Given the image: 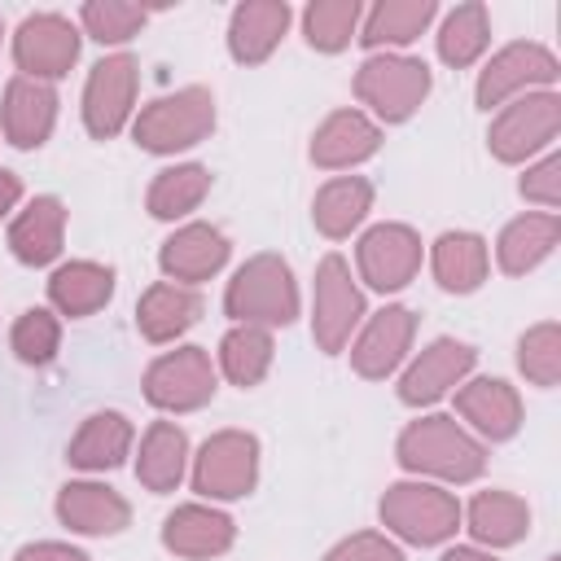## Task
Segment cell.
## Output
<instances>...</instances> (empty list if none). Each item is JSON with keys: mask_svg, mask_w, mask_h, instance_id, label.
Here are the masks:
<instances>
[{"mask_svg": "<svg viewBox=\"0 0 561 561\" xmlns=\"http://www.w3.org/2000/svg\"><path fill=\"white\" fill-rule=\"evenodd\" d=\"M22 202V175L18 171H4L0 167V219Z\"/></svg>", "mask_w": 561, "mask_h": 561, "instance_id": "cell-43", "label": "cell"}, {"mask_svg": "<svg viewBox=\"0 0 561 561\" xmlns=\"http://www.w3.org/2000/svg\"><path fill=\"white\" fill-rule=\"evenodd\" d=\"M364 289L351 276V263L342 254H324L316 267V289H311V337L324 355H337L351 346V333L364 324Z\"/></svg>", "mask_w": 561, "mask_h": 561, "instance_id": "cell-6", "label": "cell"}, {"mask_svg": "<svg viewBox=\"0 0 561 561\" xmlns=\"http://www.w3.org/2000/svg\"><path fill=\"white\" fill-rule=\"evenodd\" d=\"M215 131V96L202 83L175 88L158 101H149L136 118H131V140L145 153H180L202 145Z\"/></svg>", "mask_w": 561, "mask_h": 561, "instance_id": "cell-3", "label": "cell"}, {"mask_svg": "<svg viewBox=\"0 0 561 561\" xmlns=\"http://www.w3.org/2000/svg\"><path fill=\"white\" fill-rule=\"evenodd\" d=\"M13 561H92L88 552L70 548V543H57V539H39V543H26L13 552Z\"/></svg>", "mask_w": 561, "mask_h": 561, "instance_id": "cell-42", "label": "cell"}, {"mask_svg": "<svg viewBox=\"0 0 561 561\" xmlns=\"http://www.w3.org/2000/svg\"><path fill=\"white\" fill-rule=\"evenodd\" d=\"M434 79L430 66L421 57H403V53H373L359 70H355V96L381 118V123H403L421 110V101L430 96Z\"/></svg>", "mask_w": 561, "mask_h": 561, "instance_id": "cell-5", "label": "cell"}, {"mask_svg": "<svg viewBox=\"0 0 561 561\" xmlns=\"http://www.w3.org/2000/svg\"><path fill=\"white\" fill-rule=\"evenodd\" d=\"M224 311L237 324H254V329H285L298 320V285L294 272L280 254H254L245 259L228 289H224Z\"/></svg>", "mask_w": 561, "mask_h": 561, "instance_id": "cell-2", "label": "cell"}, {"mask_svg": "<svg viewBox=\"0 0 561 561\" xmlns=\"http://www.w3.org/2000/svg\"><path fill=\"white\" fill-rule=\"evenodd\" d=\"M202 294L193 285H175V280H153L140 302H136V329L145 342L162 346V342H175L184 337L197 320H202Z\"/></svg>", "mask_w": 561, "mask_h": 561, "instance_id": "cell-22", "label": "cell"}, {"mask_svg": "<svg viewBox=\"0 0 561 561\" xmlns=\"http://www.w3.org/2000/svg\"><path fill=\"white\" fill-rule=\"evenodd\" d=\"M443 561H500V557L486 552V548H478V543H456V548L443 552Z\"/></svg>", "mask_w": 561, "mask_h": 561, "instance_id": "cell-44", "label": "cell"}, {"mask_svg": "<svg viewBox=\"0 0 561 561\" xmlns=\"http://www.w3.org/2000/svg\"><path fill=\"white\" fill-rule=\"evenodd\" d=\"M9 346H13V355H18L22 364H31V368L53 364V355H57V346H61V320H57V311H48V307H26V311L13 320Z\"/></svg>", "mask_w": 561, "mask_h": 561, "instance_id": "cell-38", "label": "cell"}, {"mask_svg": "<svg viewBox=\"0 0 561 561\" xmlns=\"http://www.w3.org/2000/svg\"><path fill=\"white\" fill-rule=\"evenodd\" d=\"M289 18H294V9L285 0H245V4H237L232 18H228V53L241 66L267 61L276 53V44L285 39Z\"/></svg>", "mask_w": 561, "mask_h": 561, "instance_id": "cell-23", "label": "cell"}, {"mask_svg": "<svg viewBox=\"0 0 561 561\" xmlns=\"http://www.w3.org/2000/svg\"><path fill=\"white\" fill-rule=\"evenodd\" d=\"M145 399L158 412H197L215 399V364L202 346H180L145 368Z\"/></svg>", "mask_w": 561, "mask_h": 561, "instance_id": "cell-11", "label": "cell"}, {"mask_svg": "<svg viewBox=\"0 0 561 561\" xmlns=\"http://www.w3.org/2000/svg\"><path fill=\"white\" fill-rule=\"evenodd\" d=\"M557 79H561V61L552 57V48H543L535 39H517V44H504L482 66L478 88H473V101L482 110H495V105H508L513 96L548 92Z\"/></svg>", "mask_w": 561, "mask_h": 561, "instance_id": "cell-7", "label": "cell"}, {"mask_svg": "<svg viewBox=\"0 0 561 561\" xmlns=\"http://www.w3.org/2000/svg\"><path fill=\"white\" fill-rule=\"evenodd\" d=\"M145 18H149V9L123 4V0H88L79 9V22L96 44H127L145 26Z\"/></svg>", "mask_w": 561, "mask_h": 561, "instance_id": "cell-39", "label": "cell"}, {"mask_svg": "<svg viewBox=\"0 0 561 561\" xmlns=\"http://www.w3.org/2000/svg\"><path fill=\"white\" fill-rule=\"evenodd\" d=\"M237 543V522L210 504H180L162 517V548L184 561L224 557Z\"/></svg>", "mask_w": 561, "mask_h": 561, "instance_id": "cell-17", "label": "cell"}, {"mask_svg": "<svg viewBox=\"0 0 561 561\" xmlns=\"http://www.w3.org/2000/svg\"><path fill=\"white\" fill-rule=\"evenodd\" d=\"M57 522L75 535H92V539H105V535H118L131 526V504L105 486V482H66L57 491Z\"/></svg>", "mask_w": 561, "mask_h": 561, "instance_id": "cell-19", "label": "cell"}, {"mask_svg": "<svg viewBox=\"0 0 561 561\" xmlns=\"http://www.w3.org/2000/svg\"><path fill=\"white\" fill-rule=\"evenodd\" d=\"M430 267L447 294H473L491 272V250L478 232H443L430 250Z\"/></svg>", "mask_w": 561, "mask_h": 561, "instance_id": "cell-30", "label": "cell"}, {"mask_svg": "<svg viewBox=\"0 0 561 561\" xmlns=\"http://www.w3.org/2000/svg\"><path fill=\"white\" fill-rule=\"evenodd\" d=\"M259 482V438L250 430H219L193 456V491L206 500H241Z\"/></svg>", "mask_w": 561, "mask_h": 561, "instance_id": "cell-9", "label": "cell"}, {"mask_svg": "<svg viewBox=\"0 0 561 561\" xmlns=\"http://www.w3.org/2000/svg\"><path fill=\"white\" fill-rule=\"evenodd\" d=\"M460 522L478 539V548H513L530 535V504L513 491H478L469 508H460Z\"/></svg>", "mask_w": 561, "mask_h": 561, "instance_id": "cell-25", "label": "cell"}, {"mask_svg": "<svg viewBox=\"0 0 561 561\" xmlns=\"http://www.w3.org/2000/svg\"><path fill=\"white\" fill-rule=\"evenodd\" d=\"M114 298V267L92 259H70L48 276V302L57 316H92Z\"/></svg>", "mask_w": 561, "mask_h": 561, "instance_id": "cell-28", "label": "cell"}, {"mask_svg": "<svg viewBox=\"0 0 561 561\" xmlns=\"http://www.w3.org/2000/svg\"><path fill=\"white\" fill-rule=\"evenodd\" d=\"M517 368L530 386H557L561 381V324L539 320L517 337Z\"/></svg>", "mask_w": 561, "mask_h": 561, "instance_id": "cell-37", "label": "cell"}, {"mask_svg": "<svg viewBox=\"0 0 561 561\" xmlns=\"http://www.w3.org/2000/svg\"><path fill=\"white\" fill-rule=\"evenodd\" d=\"M381 149V127L364 110H333L311 136V162L324 171H351Z\"/></svg>", "mask_w": 561, "mask_h": 561, "instance_id": "cell-21", "label": "cell"}, {"mask_svg": "<svg viewBox=\"0 0 561 561\" xmlns=\"http://www.w3.org/2000/svg\"><path fill=\"white\" fill-rule=\"evenodd\" d=\"M478 364V351L460 337H434L399 377V403L408 408H430L443 394H451Z\"/></svg>", "mask_w": 561, "mask_h": 561, "instance_id": "cell-14", "label": "cell"}, {"mask_svg": "<svg viewBox=\"0 0 561 561\" xmlns=\"http://www.w3.org/2000/svg\"><path fill=\"white\" fill-rule=\"evenodd\" d=\"M522 197L526 202H539V206H561V153H543L535 167H526L522 175Z\"/></svg>", "mask_w": 561, "mask_h": 561, "instance_id": "cell-41", "label": "cell"}, {"mask_svg": "<svg viewBox=\"0 0 561 561\" xmlns=\"http://www.w3.org/2000/svg\"><path fill=\"white\" fill-rule=\"evenodd\" d=\"M131 443H136V430L123 412H92L79 425V434L70 438L66 465L83 469V473H105V469H118L131 456Z\"/></svg>", "mask_w": 561, "mask_h": 561, "instance_id": "cell-26", "label": "cell"}, {"mask_svg": "<svg viewBox=\"0 0 561 561\" xmlns=\"http://www.w3.org/2000/svg\"><path fill=\"white\" fill-rule=\"evenodd\" d=\"M206 193H210V171L202 162H180V167H167V171L153 175L145 206H149L153 219L175 224V219L193 215Z\"/></svg>", "mask_w": 561, "mask_h": 561, "instance_id": "cell-34", "label": "cell"}, {"mask_svg": "<svg viewBox=\"0 0 561 561\" xmlns=\"http://www.w3.org/2000/svg\"><path fill=\"white\" fill-rule=\"evenodd\" d=\"M61 241H66V206L53 193L31 197L26 210H18V219L9 224V250L26 267L53 263L61 254Z\"/></svg>", "mask_w": 561, "mask_h": 561, "instance_id": "cell-24", "label": "cell"}, {"mask_svg": "<svg viewBox=\"0 0 561 561\" xmlns=\"http://www.w3.org/2000/svg\"><path fill=\"white\" fill-rule=\"evenodd\" d=\"M368 210H373V184L364 175H333L329 184H320V193L311 202L316 232H324L329 241L351 237Z\"/></svg>", "mask_w": 561, "mask_h": 561, "instance_id": "cell-32", "label": "cell"}, {"mask_svg": "<svg viewBox=\"0 0 561 561\" xmlns=\"http://www.w3.org/2000/svg\"><path fill=\"white\" fill-rule=\"evenodd\" d=\"M324 561H403V548L377 530H355V535L337 539L324 552Z\"/></svg>", "mask_w": 561, "mask_h": 561, "instance_id": "cell-40", "label": "cell"}, {"mask_svg": "<svg viewBox=\"0 0 561 561\" xmlns=\"http://www.w3.org/2000/svg\"><path fill=\"white\" fill-rule=\"evenodd\" d=\"M394 460L416 473V478H438V482H473L486 469V443L473 438L456 416L430 412L403 425L394 443Z\"/></svg>", "mask_w": 561, "mask_h": 561, "instance_id": "cell-1", "label": "cell"}, {"mask_svg": "<svg viewBox=\"0 0 561 561\" xmlns=\"http://www.w3.org/2000/svg\"><path fill=\"white\" fill-rule=\"evenodd\" d=\"M456 412L482 443H504L522 430V394L504 377H473L456 386Z\"/></svg>", "mask_w": 561, "mask_h": 561, "instance_id": "cell-16", "label": "cell"}, {"mask_svg": "<svg viewBox=\"0 0 561 561\" xmlns=\"http://www.w3.org/2000/svg\"><path fill=\"white\" fill-rule=\"evenodd\" d=\"M548 561H561V557H548Z\"/></svg>", "mask_w": 561, "mask_h": 561, "instance_id": "cell-46", "label": "cell"}, {"mask_svg": "<svg viewBox=\"0 0 561 561\" xmlns=\"http://www.w3.org/2000/svg\"><path fill=\"white\" fill-rule=\"evenodd\" d=\"M355 267H359V280L368 289L394 294L421 272V237L408 224H377L359 237Z\"/></svg>", "mask_w": 561, "mask_h": 561, "instance_id": "cell-13", "label": "cell"}, {"mask_svg": "<svg viewBox=\"0 0 561 561\" xmlns=\"http://www.w3.org/2000/svg\"><path fill=\"white\" fill-rule=\"evenodd\" d=\"M136 88H140V66L131 53L101 57L88 70L83 83V127L92 140H114L136 110Z\"/></svg>", "mask_w": 561, "mask_h": 561, "instance_id": "cell-10", "label": "cell"}, {"mask_svg": "<svg viewBox=\"0 0 561 561\" xmlns=\"http://www.w3.org/2000/svg\"><path fill=\"white\" fill-rule=\"evenodd\" d=\"M486 44H491V18H486V4H478V0L456 4L438 26V57L451 70L473 66L486 53Z\"/></svg>", "mask_w": 561, "mask_h": 561, "instance_id": "cell-35", "label": "cell"}, {"mask_svg": "<svg viewBox=\"0 0 561 561\" xmlns=\"http://www.w3.org/2000/svg\"><path fill=\"white\" fill-rule=\"evenodd\" d=\"M13 61L26 79L53 83L66 79L79 61V26L61 13H31L13 31Z\"/></svg>", "mask_w": 561, "mask_h": 561, "instance_id": "cell-12", "label": "cell"}, {"mask_svg": "<svg viewBox=\"0 0 561 561\" xmlns=\"http://www.w3.org/2000/svg\"><path fill=\"white\" fill-rule=\"evenodd\" d=\"M188 469V434L175 421H153L140 434V451H136V482L153 495H167L184 482Z\"/></svg>", "mask_w": 561, "mask_h": 561, "instance_id": "cell-27", "label": "cell"}, {"mask_svg": "<svg viewBox=\"0 0 561 561\" xmlns=\"http://www.w3.org/2000/svg\"><path fill=\"white\" fill-rule=\"evenodd\" d=\"M0 44H4V18H0Z\"/></svg>", "mask_w": 561, "mask_h": 561, "instance_id": "cell-45", "label": "cell"}, {"mask_svg": "<svg viewBox=\"0 0 561 561\" xmlns=\"http://www.w3.org/2000/svg\"><path fill=\"white\" fill-rule=\"evenodd\" d=\"M438 4L434 0H381L368 9L364 26H359V44L373 48V53H386V48H408L412 39H421V31L434 22Z\"/></svg>", "mask_w": 561, "mask_h": 561, "instance_id": "cell-31", "label": "cell"}, {"mask_svg": "<svg viewBox=\"0 0 561 561\" xmlns=\"http://www.w3.org/2000/svg\"><path fill=\"white\" fill-rule=\"evenodd\" d=\"M364 22V4L359 0H311L302 9V35L316 53H342Z\"/></svg>", "mask_w": 561, "mask_h": 561, "instance_id": "cell-36", "label": "cell"}, {"mask_svg": "<svg viewBox=\"0 0 561 561\" xmlns=\"http://www.w3.org/2000/svg\"><path fill=\"white\" fill-rule=\"evenodd\" d=\"M272 359H276V342H272V329L232 324V329L224 333V342H219V373H224L232 386H241V390L259 386V381L267 377Z\"/></svg>", "mask_w": 561, "mask_h": 561, "instance_id": "cell-33", "label": "cell"}, {"mask_svg": "<svg viewBox=\"0 0 561 561\" xmlns=\"http://www.w3.org/2000/svg\"><path fill=\"white\" fill-rule=\"evenodd\" d=\"M557 241H561V219L552 210L517 215L513 224H504V232L495 241V263L504 276H526L557 250Z\"/></svg>", "mask_w": 561, "mask_h": 561, "instance_id": "cell-29", "label": "cell"}, {"mask_svg": "<svg viewBox=\"0 0 561 561\" xmlns=\"http://www.w3.org/2000/svg\"><path fill=\"white\" fill-rule=\"evenodd\" d=\"M228 237L215 228V224H184V228H175L167 241H162V250H158V267H162V276L167 280H175V285H202V280H210L224 263H228Z\"/></svg>", "mask_w": 561, "mask_h": 561, "instance_id": "cell-18", "label": "cell"}, {"mask_svg": "<svg viewBox=\"0 0 561 561\" xmlns=\"http://www.w3.org/2000/svg\"><path fill=\"white\" fill-rule=\"evenodd\" d=\"M412 337H416V316L412 307H381L377 316L364 320L359 337L351 342V368L364 377V381H386L412 351Z\"/></svg>", "mask_w": 561, "mask_h": 561, "instance_id": "cell-15", "label": "cell"}, {"mask_svg": "<svg viewBox=\"0 0 561 561\" xmlns=\"http://www.w3.org/2000/svg\"><path fill=\"white\" fill-rule=\"evenodd\" d=\"M53 123H57V88L13 75L4 88V105H0L4 140L18 149H39L53 136Z\"/></svg>", "mask_w": 561, "mask_h": 561, "instance_id": "cell-20", "label": "cell"}, {"mask_svg": "<svg viewBox=\"0 0 561 561\" xmlns=\"http://www.w3.org/2000/svg\"><path fill=\"white\" fill-rule=\"evenodd\" d=\"M557 131H561V96L552 88L548 92H526V96H513L491 118L486 149L500 162H526L530 153L548 149L557 140Z\"/></svg>", "mask_w": 561, "mask_h": 561, "instance_id": "cell-8", "label": "cell"}, {"mask_svg": "<svg viewBox=\"0 0 561 561\" xmlns=\"http://www.w3.org/2000/svg\"><path fill=\"white\" fill-rule=\"evenodd\" d=\"M377 513H381V526L390 535H399L403 543H416V548L447 543L460 530V500L434 482H421V478L390 482Z\"/></svg>", "mask_w": 561, "mask_h": 561, "instance_id": "cell-4", "label": "cell"}]
</instances>
